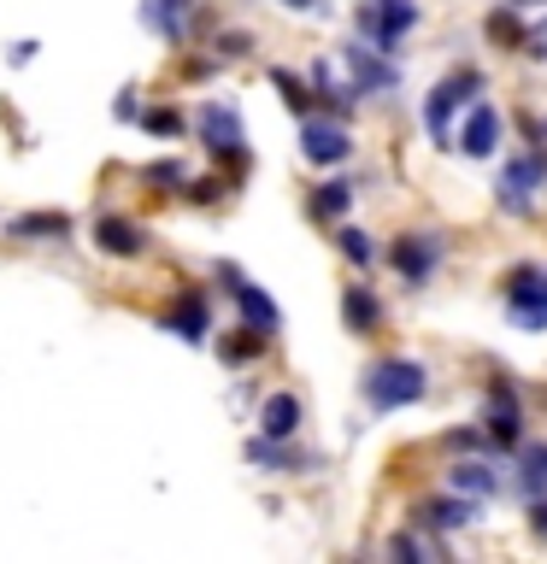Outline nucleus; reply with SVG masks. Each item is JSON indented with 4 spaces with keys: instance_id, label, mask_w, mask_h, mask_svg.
Returning <instances> with one entry per match:
<instances>
[{
    "instance_id": "f257e3e1",
    "label": "nucleus",
    "mask_w": 547,
    "mask_h": 564,
    "mask_svg": "<svg viewBox=\"0 0 547 564\" xmlns=\"http://www.w3.org/2000/svg\"><path fill=\"white\" fill-rule=\"evenodd\" d=\"M423 365L418 359H383V365H371L365 370V400L377 405V412H400V405H412L423 400Z\"/></svg>"
},
{
    "instance_id": "f03ea898",
    "label": "nucleus",
    "mask_w": 547,
    "mask_h": 564,
    "mask_svg": "<svg viewBox=\"0 0 547 564\" xmlns=\"http://www.w3.org/2000/svg\"><path fill=\"white\" fill-rule=\"evenodd\" d=\"M412 24H418V7H412V0H371L365 18H360V30H365L383 53H395V42H400Z\"/></svg>"
},
{
    "instance_id": "7ed1b4c3",
    "label": "nucleus",
    "mask_w": 547,
    "mask_h": 564,
    "mask_svg": "<svg viewBox=\"0 0 547 564\" xmlns=\"http://www.w3.org/2000/svg\"><path fill=\"white\" fill-rule=\"evenodd\" d=\"M224 282H229V294H236V306H242V324L247 329H259V335H277L282 329V312H277V300L271 294H259L254 282H242L236 271L224 264Z\"/></svg>"
},
{
    "instance_id": "20e7f679",
    "label": "nucleus",
    "mask_w": 547,
    "mask_h": 564,
    "mask_svg": "<svg viewBox=\"0 0 547 564\" xmlns=\"http://www.w3.org/2000/svg\"><path fill=\"white\" fill-rule=\"evenodd\" d=\"M506 300H512V324H518V329H547V282L536 271L512 276Z\"/></svg>"
},
{
    "instance_id": "39448f33",
    "label": "nucleus",
    "mask_w": 547,
    "mask_h": 564,
    "mask_svg": "<svg viewBox=\"0 0 547 564\" xmlns=\"http://www.w3.org/2000/svg\"><path fill=\"white\" fill-rule=\"evenodd\" d=\"M471 88H483V77H476V70H459V77H448V83L430 95V106H423V123H430L436 141H448V112L471 100Z\"/></svg>"
},
{
    "instance_id": "423d86ee",
    "label": "nucleus",
    "mask_w": 547,
    "mask_h": 564,
    "mask_svg": "<svg viewBox=\"0 0 547 564\" xmlns=\"http://www.w3.org/2000/svg\"><path fill=\"white\" fill-rule=\"evenodd\" d=\"M300 148H307L312 165H342V159L353 153V141L342 123H330V118H307V130H300Z\"/></svg>"
},
{
    "instance_id": "0eeeda50",
    "label": "nucleus",
    "mask_w": 547,
    "mask_h": 564,
    "mask_svg": "<svg viewBox=\"0 0 547 564\" xmlns=\"http://www.w3.org/2000/svg\"><path fill=\"white\" fill-rule=\"evenodd\" d=\"M436 259H441V241L430 236V229H418V236H400V247H395V271L406 276V282H423L436 271Z\"/></svg>"
},
{
    "instance_id": "6e6552de",
    "label": "nucleus",
    "mask_w": 547,
    "mask_h": 564,
    "mask_svg": "<svg viewBox=\"0 0 547 564\" xmlns=\"http://www.w3.org/2000/svg\"><path fill=\"white\" fill-rule=\"evenodd\" d=\"M494 141H501V112H494V106H471L465 130H459V148H465L471 159H489Z\"/></svg>"
},
{
    "instance_id": "1a4fd4ad",
    "label": "nucleus",
    "mask_w": 547,
    "mask_h": 564,
    "mask_svg": "<svg viewBox=\"0 0 547 564\" xmlns=\"http://www.w3.org/2000/svg\"><path fill=\"white\" fill-rule=\"evenodd\" d=\"M201 141L212 153H242V118L229 106H206L201 112Z\"/></svg>"
},
{
    "instance_id": "9d476101",
    "label": "nucleus",
    "mask_w": 547,
    "mask_h": 564,
    "mask_svg": "<svg viewBox=\"0 0 547 564\" xmlns=\"http://www.w3.org/2000/svg\"><path fill=\"white\" fill-rule=\"evenodd\" d=\"M95 241H100V253H141V247H148V229H141L136 218H100L95 224Z\"/></svg>"
},
{
    "instance_id": "9b49d317",
    "label": "nucleus",
    "mask_w": 547,
    "mask_h": 564,
    "mask_svg": "<svg viewBox=\"0 0 547 564\" xmlns=\"http://www.w3.org/2000/svg\"><path fill=\"white\" fill-rule=\"evenodd\" d=\"M189 7H194V0H148V7H141V18H148L153 35H165V42H183Z\"/></svg>"
},
{
    "instance_id": "f8f14e48",
    "label": "nucleus",
    "mask_w": 547,
    "mask_h": 564,
    "mask_svg": "<svg viewBox=\"0 0 547 564\" xmlns=\"http://www.w3.org/2000/svg\"><path fill=\"white\" fill-rule=\"evenodd\" d=\"M165 329H176V335H183V341H206V300L201 294H183V300H176V306L165 312Z\"/></svg>"
},
{
    "instance_id": "ddd939ff",
    "label": "nucleus",
    "mask_w": 547,
    "mask_h": 564,
    "mask_svg": "<svg viewBox=\"0 0 547 564\" xmlns=\"http://www.w3.org/2000/svg\"><path fill=\"white\" fill-rule=\"evenodd\" d=\"M541 176H547V153H541V159H518V165H506V200L524 212V206H529V194L541 188Z\"/></svg>"
},
{
    "instance_id": "4468645a",
    "label": "nucleus",
    "mask_w": 547,
    "mask_h": 564,
    "mask_svg": "<svg viewBox=\"0 0 547 564\" xmlns=\"http://www.w3.org/2000/svg\"><path fill=\"white\" fill-rule=\"evenodd\" d=\"M259 430H265V441L294 435L300 430V400L294 394H271V400H265V412H259Z\"/></svg>"
},
{
    "instance_id": "2eb2a0df",
    "label": "nucleus",
    "mask_w": 547,
    "mask_h": 564,
    "mask_svg": "<svg viewBox=\"0 0 547 564\" xmlns=\"http://www.w3.org/2000/svg\"><path fill=\"white\" fill-rule=\"evenodd\" d=\"M12 236L18 241H53V236H71V218L65 212H24V218H12Z\"/></svg>"
},
{
    "instance_id": "dca6fc26",
    "label": "nucleus",
    "mask_w": 547,
    "mask_h": 564,
    "mask_svg": "<svg viewBox=\"0 0 547 564\" xmlns=\"http://www.w3.org/2000/svg\"><path fill=\"white\" fill-rule=\"evenodd\" d=\"M489 435L501 441V447H518V400H512L506 388H494V400H489Z\"/></svg>"
},
{
    "instance_id": "f3484780",
    "label": "nucleus",
    "mask_w": 547,
    "mask_h": 564,
    "mask_svg": "<svg viewBox=\"0 0 547 564\" xmlns=\"http://www.w3.org/2000/svg\"><path fill=\"white\" fill-rule=\"evenodd\" d=\"M518 482H524L529 500H541V494H547V441H529V447H524V458H518Z\"/></svg>"
},
{
    "instance_id": "a211bd4d",
    "label": "nucleus",
    "mask_w": 547,
    "mask_h": 564,
    "mask_svg": "<svg viewBox=\"0 0 547 564\" xmlns=\"http://www.w3.org/2000/svg\"><path fill=\"white\" fill-rule=\"evenodd\" d=\"M342 312H347V329H360V335H371V329H377V317H383L377 294H365V289H347Z\"/></svg>"
},
{
    "instance_id": "6ab92c4d",
    "label": "nucleus",
    "mask_w": 547,
    "mask_h": 564,
    "mask_svg": "<svg viewBox=\"0 0 547 564\" xmlns=\"http://www.w3.org/2000/svg\"><path fill=\"white\" fill-rule=\"evenodd\" d=\"M448 488H453V494H471V500H483V494H494V470H489V465H453V470H448Z\"/></svg>"
},
{
    "instance_id": "aec40b11",
    "label": "nucleus",
    "mask_w": 547,
    "mask_h": 564,
    "mask_svg": "<svg viewBox=\"0 0 547 564\" xmlns=\"http://www.w3.org/2000/svg\"><path fill=\"white\" fill-rule=\"evenodd\" d=\"M476 511H471V494L465 500H430L423 506V523H436V529H459V523H471Z\"/></svg>"
},
{
    "instance_id": "412c9836",
    "label": "nucleus",
    "mask_w": 547,
    "mask_h": 564,
    "mask_svg": "<svg viewBox=\"0 0 547 564\" xmlns=\"http://www.w3.org/2000/svg\"><path fill=\"white\" fill-rule=\"evenodd\" d=\"M347 59H353V77H360V88H388V83H395V70H388V65L365 59V47H347Z\"/></svg>"
},
{
    "instance_id": "4be33fe9",
    "label": "nucleus",
    "mask_w": 547,
    "mask_h": 564,
    "mask_svg": "<svg viewBox=\"0 0 547 564\" xmlns=\"http://www.w3.org/2000/svg\"><path fill=\"white\" fill-rule=\"evenodd\" d=\"M347 200H353V188H347V183H324V188L312 194V212H318V218H342Z\"/></svg>"
},
{
    "instance_id": "5701e85b",
    "label": "nucleus",
    "mask_w": 547,
    "mask_h": 564,
    "mask_svg": "<svg viewBox=\"0 0 547 564\" xmlns=\"http://www.w3.org/2000/svg\"><path fill=\"white\" fill-rule=\"evenodd\" d=\"M489 35H494V42H506V47H524V24H518V18H512V12H494L489 18Z\"/></svg>"
},
{
    "instance_id": "b1692460",
    "label": "nucleus",
    "mask_w": 547,
    "mask_h": 564,
    "mask_svg": "<svg viewBox=\"0 0 547 564\" xmlns=\"http://www.w3.org/2000/svg\"><path fill=\"white\" fill-rule=\"evenodd\" d=\"M342 253L360 259V264H371V259H377V247L365 241V229H342Z\"/></svg>"
},
{
    "instance_id": "393cba45",
    "label": "nucleus",
    "mask_w": 547,
    "mask_h": 564,
    "mask_svg": "<svg viewBox=\"0 0 547 564\" xmlns=\"http://www.w3.org/2000/svg\"><path fill=\"white\" fill-rule=\"evenodd\" d=\"M148 130L153 135H176V130H183V118H176V112H148Z\"/></svg>"
},
{
    "instance_id": "a878e982",
    "label": "nucleus",
    "mask_w": 547,
    "mask_h": 564,
    "mask_svg": "<svg viewBox=\"0 0 547 564\" xmlns=\"http://www.w3.org/2000/svg\"><path fill=\"white\" fill-rule=\"evenodd\" d=\"M524 53H536V59H547V18H541V24H529V35H524Z\"/></svg>"
},
{
    "instance_id": "bb28decb",
    "label": "nucleus",
    "mask_w": 547,
    "mask_h": 564,
    "mask_svg": "<svg viewBox=\"0 0 547 564\" xmlns=\"http://www.w3.org/2000/svg\"><path fill=\"white\" fill-rule=\"evenodd\" d=\"M153 183H183V165H148Z\"/></svg>"
},
{
    "instance_id": "cd10ccee",
    "label": "nucleus",
    "mask_w": 547,
    "mask_h": 564,
    "mask_svg": "<svg viewBox=\"0 0 547 564\" xmlns=\"http://www.w3.org/2000/svg\"><path fill=\"white\" fill-rule=\"evenodd\" d=\"M529 523H536V535H547V500H536V511H529Z\"/></svg>"
},
{
    "instance_id": "c85d7f7f",
    "label": "nucleus",
    "mask_w": 547,
    "mask_h": 564,
    "mask_svg": "<svg viewBox=\"0 0 547 564\" xmlns=\"http://www.w3.org/2000/svg\"><path fill=\"white\" fill-rule=\"evenodd\" d=\"M282 7H294V12H307V7H318V0H282Z\"/></svg>"
}]
</instances>
